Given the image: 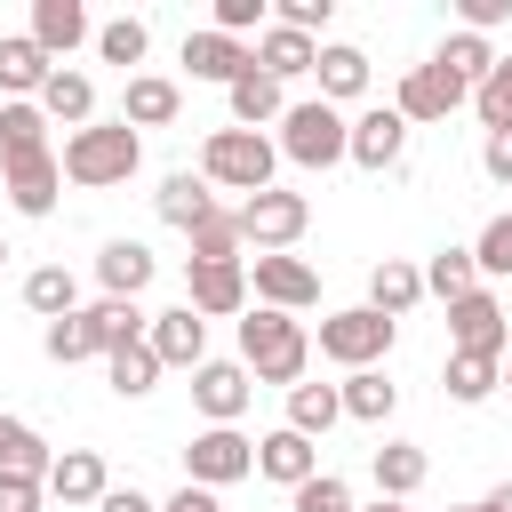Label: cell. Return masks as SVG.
<instances>
[{"label": "cell", "instance_id": "6da1fadb", "mask_svg": "<svg viewBox=\"0 0 512 512\" xmlns=\"http://www.w3.org/2000/svg\"><path fill=\"white\" fill-rule=\"evenodd\" d=\"M64 184H88V192H104V184H128L136 176V160H144V144H136V128L128 120H88V128H72L64 136Z\"/></svg>", "mask_w": 512, "mask_h": 512}, {"label": "cell", "instance_id": "7a4b0ae2", "mask_svg": "<svg viewBox=\"0 0 512 512\" xmlns=\"http://www.w3.org/2000/svg\"><path fill=\"white\" fill-rule=\"evenodd\" d=\"M304 360H312V336H304L296 312H272V304H264V312L240 320V368H248L256 384H288V392H296Z\"/></svg>", "mask_w": 512, "mask_h": 512}, {"label": "cell", "instance_id": "3957f363", "mask_svg": "<svg viewBox=\"0 0 512 512\" xmlns=\"http://www.w3.org/2000/svg\"><path fill=\"white\" fill-rule=\"evenodd\" d=\"M272 160H280V152H272L256 128H216V136L200 144V176L224 184V192H248V200L272 192Z\"/></svg>", "mask_w": 512, "mask_h": 512}, {"label": "cell", "instance_id": "277c9868", "mask_svg": "<svg viewBox=\"0 0 512 512\" xmlns=\"http://www.w3.org/2000/svg\"><path fill=\"white\" fill-rule=\"evenodd\" d=\"M280 152H288L296 168H336V160L352 152V120H344L336 104H288V112H280Z\"/></svg>", "mask_w": 512, "mask_h": 512}, {"label": "cell", "instance_id": "5b68a950", "mask_svg": "<svg viewBox=\"0 0 512 512\" xmlns=\"http://www.w3.org/2000/svg\"><path fill=\"white\" fill-rule=\"evenodd\" d=\"M232 216H240V240H248L256 256H280L288 240H304V224H312V200H304V192H280V184H272V192L240 200Z\"/></svg>", "mask_w": 512, "mask_h": 512}, {"label": "cell", "instance_id": "8992f818", "mask_svg": "<svg viewBox=\"0 0 512 512\" xmlns=\"http://www.w3.org/2000/svg\"><path fill=\"white\" fill-rule=\"evenodd\" d=\"M320 352H328V360H344V368H376V360L392 352V320H384L376 304L328 312V320H320Z\"/></svg>", "mask_w": 512, "mask_h": 512}, {"label": "cell", "instance_id": "52a82bcc", "mask_svg": "<svg viewBox=\"0 0 512 512\" xmlns=\"http://www.w3.org/2000/svg\"><path fill=\"white\" fill-rule=\"evenodd\" d=\"M248 472H256V440H240L232 424L192 432V448H184V480H192V488H232V480H248Z\"/></svg>", "mask_w": 512, "mask_h": 512}, {"label": "cell", "instance_id": "ba28073f", "mask_svg": "<svg viewBox=\"0 0 512 512\" xmlns=\"http://www.w3.org/2000/svg\"><path fill=\"white\" fill-rule=\"evenodd\" d=\"M448 336H456V352H480V360H504V352H512L504 304H496L488 288H472V296H456V304H448Z\"/></svg>", "mask_w": 512, "mask_h": 512}, {"label": "cell", "instance_id": "9c48e42d", "mask_svg": "<svg viewBox=\"0 0 512 512\" xmlns=\"http://www.w3.org/2000/svg\"><path fill=\"white\" fill-rule=\"evenodd\" d=\"M248 280H256V296H264L272 312H304V304H320V272H312L304 256H248Z\"/></svg>", "mask_w": 512, "mask_h": 512}, {"label": "cell", "instance_id": "30bf717a", "mask_svg": "<svg viewBox=\"0 0 512 512\" xmlns=\"http://www.w3.org/2000/svg\"><path fill=\"white\" fill-rule=\"evenodd\" d=\"M192 400H200L208 424H240V408L256 400V376H248L240 360H200V368H192Z\"/></svg>", "mask_w": 512, "mask_h": 512}, {"label": "cell", "instance_id": "8fae6325", "mask_svg": "<svg viewBox=\"0 0 512 512\" xmlns=\"http://www.w3.org/2000/svg\"><path fill=\"white\" fill-rule=\"evenodd\" d=\"M464 96H472V88H464V80H448L440 64H408V80H400L392 112H400V120L416 128V120H448V112H456Z\"/></svg>", "mask_w": 512, "mask_h": 512}, {"label": "cell", "instance_id": "7c38bea8", "mask_svg": "<svg viewBox=\"0 0 512 512\" xmlns=\"http://www.w3.org/2000/svg\"><path fill=\"white\" fill-rule=\"evenodd\" d=\"M400 152H408V120H400L392 104H376V112L352 120V152H344V160H360L368 176H384V168H400Z\"/></svg>", "mask_w": 512, "mask_h": 512}, {"label": "cell", "instance_id": "4fadbf2b", "mask_svg": "<svg viewBox=\"0 0 512 512\" xmlns=\"http://www.w3.org/2000/svg\"><path fill=\"white\" fill-rule=\"evenodd\" d=\"M184 304H192L200 320H232V312H248V264H192Z\"/></svg>", "mask_w": 512, "mask_h": 512}, {"label": "cell", "instance_id": "5bb4252c", "mask_svg": "<svg viewBox=\"0 0 512 512\" xmlns=\"http://www.w3.org/2000/svg\"><path fill=\"white\" fill-rule=\"evenodd\" d=\"M144 344L160 352V368H200V360H208V320H200L192 304H176V312H160V320L144 328Z\"/></svg>", "mask_w": 512, "mask_h": 512}, {"label": "cell", "instance_id": "9a60e30c", "mask_svg": "<svg viewBox=\"0 0 512 512\" xmlns=\"http://www.w3.org/2000/svg\"><path fill=\"white\" fill-rule=\"evenodd\" d=\"M256 472H264V480H280V488L296 496L304 480H320V448H312L304 432H288V424H280V432H264V440H256Z\"/></svg>", "mask_w": 512, "mask_h": 512}, {"label": "cell", "instance_id": "2e32d148", "mask_svg": "<svg viewBox=\"0 0 512 512\" xmlns=\"http://www.w3.org/2000/svg\"><path fill=\"white\" fill-rule=\"evenodd\" d=\"M48 72H56V56H48L32 32H8V40H0V88H8V104H40Z\"/></svg>", "mask_w": 512, "mask_h": 512}, {"label": "cell", "instance_id": "e0dca14e", "mask_svg": "<svg viewBox=\"0 0 512 512\" xmlns=\"http://www.w3.org/2000/svg\"><path fill=\"white\" fill-rule=\"evenodd\" d=\"M184 72H192V80H224V88H232L240 72H256V48H240L232 32H216V24H208V32H192V40H184Z\"/></svg>", "mask_w": 512, "mask_h": 512}, {"label": "cell", "instance_id": "ac0fdd59", "mask_svg": "<svg viewBox=\"0 0 512 512\" xmlns=\"http://www.w3.org/2000/svg\"><path fill=\"white\" fill-rule=\"evenodd\" d=\"M56 192H64V160H56V152L8 168V208H16V216H56Z\"/></svg>", "mask_w": 512, "mask_h": 512}, {"label": "cell", "instance_id": "d6986e66", "mask_svg": "<svg viewBox=\"0 0 512 512\" xmlns=\"http://www.w3.org/2000/svg\"><path fill=\"white\" fill-rule=\"evenodd\" d=\"M48 496H56V504H104V496H112L104 456H96V448H64V456L48 464Z\"/></svg>", "mask_w": 512, "mask_h": 512}, {"label": "cell", "instance_id": "ffe728a7", "mask_svg": "<svg viewBox=\"0 0 512 512\" xmlns=\"http://www.w3.org/2000/svg\"><path fill=\"white\" fill-rule=\"evenodd\" d=\"M32 40H40L48 56H72L80 40H96V24H88L80 0H32Z\"/></svg>", "mask_w": 512, "mask_h": 512}, {"label": "cell", "instance_id": "44dd1931", "mask_svg": "<svg viewBox=\"0 0 512 512\" xmlns=\"http://www.w3.org/2000/svg\"><path fill=\"white\" fill-rule=\"evenodd\" d=\"M176 104H184V88H176V80H160V72H128L120 120H128V128H168V120H176Z\"/></svg>", "mask_w": 512, "mask_h": 512}, {"label": "cell", "instance_id": "7402d4cb", "mask_svg": "<svg viewBox=\"0 0 512 512\" xmlns=\"http://www.w3.org/2000/svg\"><path fill=\"white\" fill-rule=\"evenodd\" d=\"M152 200H160V216H168L176 232H200V224L216 216V184H208V176H192V168H176Z\"/></svg>", "mask_w": 512, "mask_h": 512}, {"label": "cell", "instance_id": "603a6c76", "mask_svg": "<svg viewBox=\"0 0 512 512\" xmlns=\"http://www.w3.org/2000/svg\"><path fill=\"white\" fill-rule=\"evenodd\" d=\"M312 64H320V40H304V32H288V24H264V40H256V72L296 80V72H312Z\"/></svg>", "mask_w": 512, "mask_h": 512}, {"label": "cell", "instance_id": "cb8c5ba5", "mask_svg": "<svg viewBox=\"0 0 512 512\" xmlns=\"http://www.w3.org/2000/svg\"><path fill=\"white\" fill-rule=\"evenodd\" d=\"M312 72H320V104H352V96L368 88V56H360L352 40H328Z\"/></svg>", "mask_w": 512, "mask_h": 512}, {"label": "cell", "instance_id": "d4e9b609", "mask_svg": "<svg viewBox=\"0 0 512 512\" xmlns=\"http://www.w3.org/2000/svg\"><path fill=\"white\" fill-rule=\"evenodd\" d=\"M40 112H48V120H64V128H88V120H96V80L56 64V72H48V88H40Z\"/></svg>", "mask_w": 512, "mask_h": 512}, {"label": "cell", "instance_id": "484cf974", "mask_svg": "<svg viewBox=\"0 0 512 512\" xmlns=\"http://www.w3.org/2000/svg\"><path fill=\"white\" fill-rule=\"evenodd\" d=\"M48 152V112L40 104H0V168Z\"/></svg>", "mask_w": 512, "mask_h": 512}, {"label": "cell", "instance_id": "4316f807", "mask_svg": "<svg viewBox=\"0 0 512 512\" xmlns=\"http://www.w3.org/2000/svg\"><path fill=\"white\" fill-rule=\"evenodd\" d=\"M48 464H56V448H48L24 416H0V472H16V480H48Z\"/></svg>", "mask_w": 512, "mask_h": 512}, {"label": "cell", "instance_id": "83f0119b", "mask_svg": "<svg viewBox=\"0 0 512 512\" xmlns=\"http://www.w3.org/2000/svg\"><path fill=\"white\" fill-rule=\"evenodd\" d=\"M224 96H232V128H264V120H280V112H288V96H280V80H272V72H240Z\"/></svg>", "mask_w": 512, "mask_h": 512}, {"label": "cell", "instance_id": "f1b7e54d", "mask_svg": "<svg viewBox=\"0 0 512 512\" xmlns=\"http://www.w3.org/2000/svg\"><path fill=\"white\" fill-rule=\"evenodd\" d=\"M96 280H104V296H136V288L152 280V248H144V240H104Z\"/></svg>", "mask_w": 512, "mask_h": 512}, {"label": "cell", "instance_id": "f546056e", "mask_svg": "<svg viewBox=\"0 0 512 512\" xmlns=\"http://www.w3.org/2000/svg\"><path fill=\"white\" fill-rule=\"evenodd\" d=\"M80 320H88V336H96V352H120V344H136V336L152 328V320L136 312V296H104V304H88Z\"/></svg>", "mask_w": 512, "mask_h": 512}, {"label": "cell", "instance_id": "4dcf8cb0", "mask_svg": "<svg viewBox=\"0 0 512 512\" xmlns=\"http://www.w3.org/2000/svg\"><path fill=\"white\" fill-rule=\"evenodd\" d=\"M424 448H408V440H384L376 448V496H392V504H408L416 488H424Z\"/></svg>", "mask_w": 512, "mask_h": 512}, {"label": "cell", "instance_id": "1f68e13d", "mask_svg": "<svg viewBox=\"0 0 512 512\" xmlns=\"http://www.w3.org/2000/svg\"><path fill=\"white\" fill-rule=\"evenodd\" d=\"M416 296H424V272H416V264H400V256H384V264L368 272V304H376L384 320H400V312H408Z\"/></svg>", "mask_w": 512, "mask_h": 512}, {"label": "cell", "instance_id": "d6a6232c", "mask_svg": "<svg viewBox=\"0 0 512 512\" xmlns=\"http://www.w3.org/2000/svg\"><path fill=\"white\" fill-rule=\"evenodd\" d=\"M24 304H32L40 320H72V312H80V280H72L64 264H40V272H24Z\"/></svg>", "mask_w": 512, "mask_h": 512}, {"label": "cell", "instance_id": "836d02e7", "mask_svg": "<svg viewBox=\"0 0 512 512\" xmlns=\"http://www.w3.org/2000/svg\"><path fill=\"white\" fill-rule=\"evenodd\" d=\"M104 376H112V392H120V400H144V392L160 384V352L136 336V344H120V352H104Z\"/></svg>", "mask_w": 512, "mask_h": 512}, {"label": "cell", "instance_id": "e575fe53", "mask_svg": "<svg viewBox=\"0 0 512 512\" xmlns=\"http://www.w3.org/2000/svg\"><path fill=\"white\" fill-rule=\"evenodd\" d=\"M336 392H344V416H352V424H384V416L400 408V392L384 384V368H352Z\"/></svg>", "mask_w": 512, "mask_h": 512}, {"label": "cell", "instance_id": "d590c367", "mask_svg": "<svg viewBox=\"0 0 512 512\" xmlns=\"http://www.w3.org/2000/svg\"><path fill=\"white\" fill-rule=\"evenodd\" d=\"M432 64H440V72H448V80H464V88H480V80H488V72H496V48H488V40H480V32H448V40H440V56H432Z\"/></svg>", "mask_w": 512, "mask_h": 512}, {"label": "cell", "instance_id": "8d00e7d4", "mask_svg": "<svg viewBox=\"0 0 512 512\" xmlns=\"http://www.w3.org/2000/svg\"><path fill=\"white\" fill-rule=\"evenodd\" d=\"M488 392H504V360H480V352H448V400L480 408Z\"/></svg>", "mask_w": 512, "mask_h": 512}, {"label": "cell", "instance_id": "74e56055", "mask_svg": "<svg viewBox=\"0 0 512 512\" xmlns=\"http://www.w3.org/2000/svg\"><path fill=\"white\" fill-rule=\"evenodd\" d=\"M336 416H344V392H336V384H296V392H288V432L320 440Z\"/></svg>", "mask_w": 512, "mask_h": 512}, {"label": "cell", "instance_id": "f35d334b", "mask_svg": "<svg viewBox=\"0 0 512 512\" xmlns=\"http://www.w3.org/2000/svg\"><path fill=\"white\" fill-rule=\"evenodd\" d=\"M424 288H432V296H448V304H456V296H472V288H480L472 248H440V256L424 264Z\"/></svg>", "mask_w": 512, "mask_h": 512}, {"label": "cell", "instance_id": "ab89813d", "mask_svg": "<svg viewBox=\"0 0 512 512\" xmlns=\"http://www.w3.org/2000/svg\"><path fill=\"white\" fill-rule=\"evenodd\" d=\"M144 48H152L144 16H112V24H96V56H104V64H144Z\"/></svg>", "mask_w": 512, "mask_h": 512}, {"label": "cell", "instance_id": "60d3db41", "mask_svg": "<svg viewBox=\"0 0 512 512\" xmlns=\"http://www.w3.org/2000/svg\"><path fill=\"white\" fill-rule=\"evenodd\" d=\"M192 264H240V216H208L200 232H192Z\"/></svg>", "mask_w": 512, "mask_h": 512}, {"label": "cell", "instance_id": "b9f144b4", "mask_svg": "<svg viewBox=\"0 0 512 512\" xmlns=\"http://www.w3.org/2000/svg\"><path fill=\"white\" fill-rule=\"evenodd\" d=\"M472 264H480L488 280H512V216H488V224H480V240H472Z\"/></svg>", "mask_w": 512, "mask_h": 512}, {"label": "cell", "instance_id": "7bdbcfd3", "mask_svg": "<svg viewBox=\"0 0 512 512\" xmlns=\"http://www.w3.org/2000/svg\"><path fill=\"white\" fill-rule=\"evenodd\" d=\"M472 104H480V120H488V136L496 128H512V56H496V72L472 88Z\"/></svg>", "mask_w": 512, "mask_h": 512}, {"label": "cell", "instance_id": "ee69618b", "mask_svg": "<svg viewBox=\"0 0 512 512\" xmlns=\"http://www.w3.org/2000/svg\"><path fill=\"white\" fill-rule=\"evenodd\" d=\"M40 344H48V360H56V368L96 360V336H88V320H80V312H72V320H48V336H40Z\"/></svg>", "mask_w": 512, "mask_h": 512}, {"label": "cell", "instance_id": "f6af8a7d", "mask_svg": "<svg viewBox=\"0 0 512 512\" xmlns=\"http://www.w3.org/2000/svg\"><path fill=\"white\" fill-rule=\"evenodd\" d=\"M288 512H360V504H352V488H344L336 472H320V480H304V488L288 496Z\"/></svg>", "mask_w": 512, "mask_h": 512}, {"label": "cell", "instance_id": "bcb514c9", "mask_svg": "<svg viewBox=\"0 0 512 512\" xmlns=\"http://www.w3.org/2000/svg\"><path fill=\"white\" fill-rule=\"evenodd\" d=\"M328 8H336V0H280V16H272V24H288V32H304V40H312V32L328 24Z\"/></svg>", "mask_w": 512, "mask_h": 512}, {"label": "cell", "instance_id": "7dc6e473", "mask_svg": "<svg viewBox=\"0 0 512 512\" xmlns=\"http://www.w3.org/2000/svg\"><path fill=\"white\" fill-rule=\"evenodd\" d=\"M40 496H48V480H16V472H0V512H40Z\"/></svg>", "mask_w": 512, "mask_h": 512}, {"label": "cell", "instance_id": "c3c4849f", "mask_svg": "<svg viewBox=\"0 0 512 512\" xmlns=\"http://www.w3.org/2000/svg\"><path fill=\"white\" fill-rule=\"evenodd\" d=\"M248 24H264V0H216V32H248Z\"/></svg>", "mask_w": 512, "mask_h": 512}, {"label": "cell", "instance_id": "681fc988", "mask_svg": "<svg viewBox=\"0 0 512 512\" xmlns=\"http://www.w3.org/2000/svg\"><path fill=\"white\" fill-rule=\"evenodd\" d=\"M456 16H464V32H480V40H488V24H504V16H512V0H456Z\"/></svg>", "mask_w": 512, "mask_h": 512}, {"label": "cell", "instance_id": "f907efd6", "mask_svg": "<svg viewBox=\"0 0 512 512\" xmlns=\"http://www.w3.org/2000/svg\"><path fill=\"white\" fill-rule=\"evenodd\" d=\"M480 168H488L496 184H512V128H496V136L480 144Z\"/></svg>", "mask_w": 512, "mask_h": 512}, {"label": "cell", "instance_id": "816d5d0a", "mask_svg": "<svg viewBox=\"0 0 512 512\" xmlns=\"http://www.w3.org/2000/svg\"><path fill=\"white\" fill-rule=\"evenodd\" d=\"M160 512H224V504H216V488H192V480H184V488H176Z\"/></svg>", "mask_w": 512, "mask_h": 512}, {"label": "cell", "instance_id": "f5cc1de1", "mask_svg": "<svg viewBox=\"0 0 512 512\" xmlns=\"http://www.w3.org/2000/svg\"><path fill=\"white\" fill-rule=\"evenodd\" d=\"M96 512H160V504H152V496H136V488H112Z\"/></svg>", "mask_w": 512, "mask_h": 512}, {"label": "cell", "instance_id": "db71d44e", "mask_svg": "<svg viewBox=\"0 0 512 512\" xmlns=\"http://www.w3.org/2000/svg\"><path fill=\"white\" fill-rule=\"evenodd\" d=\"M480 512H512V480H504V488H488V496H480Z\"/></svg>", "mask_w": 512, "mask_h": 512}, {"label": "cell", "instance_id": "11a10c76", "mask_svg": "<svg viewBox=\"0 0 512 512\" xmlns=\"http://www.w3.org/2000/svg\"><path fill=\"white\" fill-rule=\"evenodd\" d=\"M368 512H408V504H392V496H376V504H368Z\"/></svg>", "mask_w": 512, "mask_h": 512}, {"label": "cell", "instance_id": "9f6ffc18", "mask_svg": "<svg viewBox=\"0 0 512 512\" xmlns=\"http://www.w3.org/2000/svg\"><path fill=\"white\" fill-rule=\"evenodd\" d=\"M504 392H512V352H504Z\"/></svg>", "mask_w": 512, "mask_h": 512}, {"label": "cell", "instance_id": "6f0895ef", "mask_svg": "<svg viewBox=\"0 0 512 512\" xmlns=\"http://www.w3.org/2000/svg\"><path fill=\"white\" fill-rule=\"evenodd\" d=\"M456 512H480V504H456Z\"/></svg>", "mask_w": 512, "mask_h": 512}, {"label": "cell", "instance_id": "680465c9", "mask_svg": "<svg viewBox=\"0 0 512 512\" xmlns=\"http://www.w3.org/2000/svg\"><path fill=\"white\" fill-rule=\"evenodd\" d=\"M0 264H8V240H0Z\"/></svg>", "mask_w": 512, "mask_h": 512}]
</instances>
